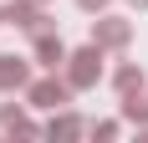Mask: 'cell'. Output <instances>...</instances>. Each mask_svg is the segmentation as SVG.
Here are the masks:
<instances>
[{
    "instance_id": "6da1fadb",
    "label": "cell",
    "mask_w": 148,
    "mask_h": 143,
    "mask_svg": "<svg viewBox=\"0 0 148 143\" xmlns=\"http://www.w3.org/2000/svg\"><path fill=\"white\" fill-rule=\"evenodd\" d=\"M66 82H72V92H87V87L102 82V46L87 41V46H77V51H66Z\"/></svg>"
},
{
    "instance_id": "7a4b0ae2",
    "label": "cell",
    "mask_w": 148,
    "mask_h": 143,
    "mask_svg": "<svg viewBox=\"0 0 148 143\" xmlns=\"http://www.w3.org/2000/svg\"><path fill=\"white\" fill-rule=\"evenodd\" d=\"M26 102L31 107H51V113H61L66 102H72V82L66 77H36V82H26Z\"/></svg>"
},
{
    "instance_id": "3957f363",
    "label": "cell",
    "mask_w": 148,
    "mask_h": 143,
    "mask_svg": "<svg viewBox=\"0 0 148 143\" xmlns=\"http://www.w3.org/2000/svg\"><path fill=\"white\" fill-rule=\"evenodd\" d=\"M31 61L46 67V72H61L66 67V41L56 31H31Z\"/></svg>"
},
{
    "instance_id": "277c9868",
    "label": "cell",
    "mask_w": 148,
    "mask_h": 143,
    "mask_svg": "<svg viewBox=\"0 0 148 143\" xmlns=\"http://www.w3.org/2000/svg\"><path fill=\"white\" fill-rule=\"evenodd\" d=\"M92 41L102 46V51H123V46L133 41V21H123V15H97V21H92Z\"/></svg>"
},
{
    "instance_id": "5b68a950",
    "label": "cell",
    "mask_w": 148,
    "mask_h": 143,
    "mask_svg": "<svg viewBox=\"0 0 148 143\" xmlns=\"http://www.w3.org/2000/svg\"><path fill=\"white\" fill-rule=\"evenodd\" d=\"M26 82H31V61L0 51V92H26Z\"/></svg>"
},
{
    "instance_id": "8992f818",
    "label": "cell",
    "mask_w": 148,
    "mask_h": 143,
    "mask_svg": "<svg viewBox=\"0 0 148 143\" xmlns=\"http://www.w3.org/2000/svg\"><path fill=\"white\" fill-rule=\"evenodd\" d=\"M123 123L148 128V92H143V87H138V92H123Z\"/></svg>"
},
{
    "instance_id": "52a82bcc",
    "label": "cell",
    "mask_w": 148,
    "mask_h": 143,
    "mask_svg": "<svg viewBox=\"0 0 148 143\" xmlns=\"http://www.w3.org/2000/svg\"><path fill=\"white\" fill-rule=\"evenodd\" d=\"M112 87H118V97L123 92H138V87H143V67H138V61H123V67L112 72Z\"/></svg>"
},
{
    "instance_id": "ba28073f",
    "label": "cell",
    "mask_w": 148,
    "mask_h": 143,
    "mask_svg": "<svg viewBox=\"0 0 148 143\" xmlns=\"http://www.w3.org/2000/svg\"><path fill=\"white\" fill-rule=\"evenodd\" d=\"M46 133H51V138H77V133H82V118L61 113V118H51V123H46Z\"/></svg>"
},
{
    "instance_id": "9c48e42d",
    "label": "cell",
    "mask_w": 148,
    "mask_h": 143,
    "mask_svg": "<svg viewBox=\"0 0 148 143\" xmlns=\"http://www.w3.org/2000/svg\"><path fill=\"white\" fill-rule=\"evenodd\" d=\"M0 128H15V133H31V118L21 113V107H10V102H5V107H0Z\"/></svg>"
},
{
    "instance_id": "30bf717a",
    "label": "cell",
    "mask_w": 148,
    "mask_h": 143,
    "mask_svg": "<svg viewBox=\"0 0 148 143\" xmlns=\"http://www.w3.org/2000/svg\"><path fill=\"white\" fill-rule=\"evenodd\" d=\"M87 133H92V138H118V123H92Z\"/></svg>"
},
{
    "instance_id": "8fae6325",
    "label": "cell",
    "mask_w": 148,
    "mask_h": 143,
    "mask_svg": "<svg viewBox=\"0 0 148 143\" xmlns=\"http://www.w3.org/2000/svg\"><path fill=\"white\" fill-rule=\"evenodd\" d=\"M77 5H82L87 15H102V10H107V0H77Z\"/></svg>"
},
{
    "instance_id": "7c38bea8",
    "label": "cell",
    "mask_w": 148,
    "mask_h": 143,
    "mask_svg": "<svg viewBox=\"0 0 148 143\" xmlns=\"http://www.w3.org/2000/svg\"><path fill=\"white\" fill-rule=\"evenodd\" d=\"M128 5H138V10H148V0H128Z\"/></svg>"
},
{
    "instance_id": "4fadbf2b",
    "label": "cell",
    "mask_w": 148,
    "mask_h": 143,
    "mask_svg": "<svg viewBox=\"0 0 148 143\" xmlns=\"http://www.w3.org/2000/svg\"><path fill=\"white\" fill-rule=\"evenodd\" d=\"M0 26H5V10H0Z\"/></svg>"
},
{
    "instance_id": "5bb4252c",
    "label": "cell",
    "mask_w": 148,
    "mask_h": 143,
    "mask_svg": "<svg viewBox=\"0 0 148 143\" xmlns=\"http://www.w3.org/2000/svg\"><path fill=\"white\" fill-rule=\"evenodd\" d=\"M36 5H46V0H36Z\"/></svg>"
}]
</instances>
